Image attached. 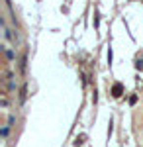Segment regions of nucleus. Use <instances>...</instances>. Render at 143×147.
Masks as SVG:
<instances>
[{
	"label": "nucleus",
	"mask_w": 143,
	"mask_h": 147,
	"mask_svg": "<svg viewBox=\"0 0 143 147\" xmlns=\"http://www.w3.org/2000/svg\"><path fill=\"white\" fill-rule=\"evenodd\" d=\"M121 92H123V86H121L120 82H116V84L112 86V94H114V96H121Z\"/></svg>",
	"instance_id": "1"
}]
</instances>
